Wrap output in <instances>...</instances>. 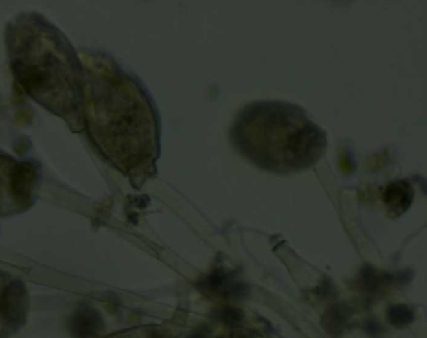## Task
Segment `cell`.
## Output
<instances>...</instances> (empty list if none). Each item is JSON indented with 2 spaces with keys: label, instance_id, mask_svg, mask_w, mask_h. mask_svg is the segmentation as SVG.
<instances>
[{
  "label": "cell",
  "instance_id": "2",
  "mask_svg": "<svg viewBox=\"0 0 427 338\" xmlns=\"http://www.w3.org/2000/svg\"><path fill=\"white\" fill-rule=\"evenodd\" d=\"M14 84L75 133L84 131V67L65 34L37 12L19 14L5 30Z\"/></svg>",
  "mask_w": 427,
  "mask_h": 338
},
{
  "label": "cell",
  "instance_id": "4",
  "mask_svg": "<svg viewBox=\"0 0 427 338\" xmlns=\"http://www.w3.org/2000/svg\"><path fill=\"white\" fill-rule=\"evenodd\" d=\"M41 178L36 159L15 157L0 149V218L29 211L38 199Z\"/></svg>",
  "mask_w": 427,
  "mask_h": 338
},
{
  "label": "cell",
  "instance_id": "3",
  "mask_svg": "<svg viewBox=\"0 0 427 338\" xmlns=\"http://www.w3.org/2000/svg\"><path fill=\"white\" fill-rule=\"evenodd\" d=\"M229 137L236 151L259 168L278 174L301 172L320 160L327 134L298 104L258 100L236 115Z\"/></svg>",
  "mask_w": 427,
  "mask_h": 338
},
{
  "label": "cell",
  "instance_id": "1",
  "mask_svg": "<svg viewBox=\"0 0 427 338\" xmlns=\"http://www.w3.org/2000/svg\"><path fill=\"white\" fill-rule=\"evenodd\" d=\"M84 67L82 120L101 158L132 179L157 172L161 119L148 89L104 52H80Z\"/></svg>",
  "mask_w": 427,
  "mask_h": 338
},
{
  "label": "cell",
  "instance_id": "7",
  "mask_svg": "<svg viewBox=\"0 0 427 338\" xmlns=\"http://www.w3.org/2000/svg\"><path fill=\"white\" fill-rule=\"evenodd\" d=\"M392 324L397 326L408 325L414 319L413 310L404 304L392 306L388 312Z\"/></svg>",
  "mask_w": 427,
  "mask_h": 338
},
{
  "label": "cell",
  "instance_id": "6",
  "mask_svg": "<svg viewBox=\"0 0 427 338\" xmlns=\"http://www.w3.org/2000/svg\"><path fill=\"white\" fill-rule=\"evenodd\" d=\"M384 201L394 213L402 214L411 207L413 201V190L405 181H399L388 185L384 193Z\"/></svg>",
  "mask_w": 427,
  "mask_h": 338
},
{
  "label": "cell",
  "instance_id": "5",
  "mask_svg": "<svg viewBox=\"0 0 427 338\" xmlns=\"http://www.w3.org/2000/svg\"><path fill=\"white\" fill-rule=\"evenodd\" d=\"M28 289L21 278L0 269V338L24 326L30 312Z\"/></svg>",
  "mask_w": 427,
  "mask_h": 338
}]
</instances>
